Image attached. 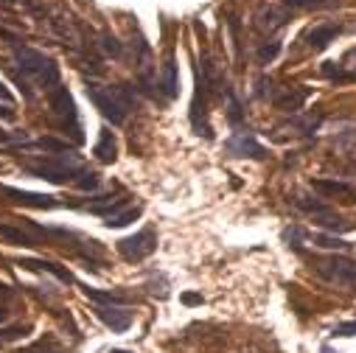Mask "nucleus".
I'll return each mask as SVG.
<instances>
[{"label": "nucleus", "instance_id": "4be33fe9", "mask_svg": "<svg viewBox=\"0 0 356 353\" xmlns=\"http://www.w3.org/2000/svg\"><path fill=\"white\" fill-rule=\"evenodd\" d=\"M17 353H62V347H59V342L54 336H40L34 345H29V347H23Z\"/></svg>", "mask_w": 356, "mask_h": 353}, {"label": "nucleus", "instance_id": "5701e85b", "mask_svg": "<svg viewBox=\"0 0 356 353\" xmlns=\"http://www.w3.org/2000/svg\"><path fill=\"white\" fill-rule=\"evenodd\" d=\"M99 48H102L107 56H115V59H121V56H124V45H121V42H118V37H113L110 31H104V34H102Z\"/></svg>", "mask_w": 356, "mask_h": 353}, {"label": "nucleus", "instance_id": "423d86ee", "mask_svg": "<svg viewBox=\"0 0 356 353\" xmlns=\"http://www.w3.org/2000/svg\"><path fill=\"white\" fill-rule=\"evenodd\" d=\"M314 270L328 284L356 292V261H350L348 255L334 252V255H325V258H314Z\"/></svg>", "mask_w": 356, "mask_h": 353}, {"label": "nucleus", "instance_id": "9d476101", "mask_svg": "<svg viewBox=\"0 0 356 353\" xmlns=\"http://www.w3.org/2000/svg\"><path fill=\"white\" fill-rule=\"evenodd\" d=\"M93 311H96V317H99L107 328H113L115 334H124V331H129V325H132V311H127L124 306H96Z\"/></svg>", "mask_w": 356, "mask_h": 353}, {"label": "nucleus", "instance_id": "c9c22d12", "mask_svg": "<svg viewBox=\"0 0 356 353\" xmlns=\"http://www.w3.org/2000/svg\"><path fill=\"white\" fill-rule=\"evenodd\" d=\"M320 353H334V350H331L328 345H323V347H320Z\"/></svg>", "mask_w": 356, "mask_h": 353}, {"label": "nucleus", "instance_id": "bb28decb", "mask_svg": "<svg viewBox=\"0 0 356 353\" xmlns=\"http://www.w3.org/2000/svg\"><path fill=\"white\" fill-rule=\"evenodd\" d=\"M99 183H102V180H99V174L90 171V168H84V171L79 174V180H76V188H79V191H96Z\"/></svg>", "mask_w": 356, "mask_h": 353}, {"label": "nucleus", "instance_id": "1a4fd4ad", "mask_svg": "<svg viewBox=\"0 0 356 353\" xmlns=\"http://www.w3.org/2000/svg\"><path fill=\"white\" fill-rule=\"evenodd\" d=\"M225 151L230 157H252V160H264L266 157V149L247 132H236L233 138L225 140Z\"/></svg>", "mask_w": 356, "mask_h": 353}, {"label": "nucleus", "instance_id": "20e7f679", "mask_svg": "<svg viewBox=\"0 0 356 353\" xmlns=\"http://www.w3.org/2000/svg\"><path fill=\"white\" fill-rule=\"evenodd\" d=\"M202 67H197V93H194V104H191V124L197 135L211 138V126H208V104H211V90L213 84H219L216 67L211 62V56H202L200 62Z\"/></svg>", "mask_w": 356, "mask_h": 353}, {"label": "nucleus", "instance_id": "aec40b11", "mask_svg": "<svg viewBox=\"0 0 356 353\" xmlns=\"http://www.w3.org/2000/svg\"><path fill=\"white\" fill-rule=\"evenodd\" d=\"M286 23V17L281 15V12H275V9H264V12H258V17H255V26L261 28V31H275V28H281Z\"/></svg>", "mask_w": 356, "mask_h": 353}, {"label": "nucleus", "instance_id": "c756f323", "mask_svg": "<svg viewBox=\"0 0 356 353\" xmlns=\"http://www.w3.org/2000/svg\"><path fill=\"white\" fill-rule=\"evenodd\" d=\"M227 118H230V124H238L241 121V107H238V101L230 96V107H227Z\"/></svg>", "mask_w": 356, "mask_h": 353}, {"label": "nucleus", "instance_id": "2eb2a0df", "mask_svg": "<svg viewBox=\"0 0 356 353\" xmlns=\"http://www.w3.org/2000/svg\"><path fill=\"white\" fill-rule=\"evenodd\" d=\"M312 188L320 191V194H325V197H350L353 194V186H348L342 180H328V176H314Z\"/></svg>", "mask_w": 356, "mask_h": 353}, {"label": "nucleus", "instance_id": "a211bd4d", "mask_svg": "<svg viewBox=\"0 0 356 353\" xmlns=\"http://www.w3.org/2000/svg\"><path fill=\"white\" fill-rule=\"evenodd\" d=\"M26 149H40V151H51V154H62V151H73V146H70V140H59V138H51V135H45V138H40V140H29V143H26Z\"/></svg>", "mask_w": 356, "mask_h": 353}, {"label": "nucleus", "instance_id": "dca6fc26", "mask_svg": "<svg viewBox=\"0 0 356 353\" xmlns=\"http://www.w3.org/2000/svg\"><path fill=\"white\" fill-rule=\"evenodd\" d=\"M312 96V90L309 87H300V90H286L284 96H275L273 101H275V107L278 110H286V113H298L303 104H306V99Z\"/></svg>", "mask_w": 356, "mask_h": 353}, {"label": "nucleus", "instance_id": "6ab92c4d", "mask_svg": "<svg viewBox=\"0 0 356 353\" xmlns=\"http://www.w3.org/2000/svg\"><path fill=\"white\" fill-rule=\"evenodd\" d=\"M84 295L90 297L93 303H99V306H124L127 303V295L104 292V289H90V286H84Z\"/></svg>", "mask_w": 356, "mask_h": 353}, {"label": "nucleus", "instance_id": "6e6552de", "mask_svg": "<svg viewBox=\"0 0 356 353\" xmlns=\"http://www.w3.org/2000/svg\"><path fill=\"white\" fill-rule=\"evenodd\" d=\"M0 194L9 197L12 202L23 205V208H40V211H51L59 208L62 202H56V197L48 194H34V191H23V188H12V186H0Z\"/></svg>", "mask_w": 356, "mask_h": 353}, {"label": "nucleus", "instance_id": "c85d7f7f", "mask_svg": "<svg viewBox=\"0 0 356 353\" xmlns=\"http://www.w3.org/2000/svg\"><path fill=\"white\" fill-rule=\"evenodd\" d=\"M334 336H356V320H350V322H339V325L334 328Z\"/></svg>", "mask_w": 356, "mask_h": 353}, {"label": "nucleus", "instance_id": "7ed1b4c3", "mask_svg": "<svg viewBox=\"0 0 356 353\" xmlns=\"http://www.w3.org/2000/svg\"><path fill=\"white\" fill-rule=\"evenodd\" d=\"M12 51H15L17 67H20L34 84L48 87V90H54V87L59 84V65H56L48 54H42V51H37V48H29V45H15Z\"/></svg>", "mask_w": 356, "mask_h": 353}, {"label": "nucleus", "instance_id": "412c9836", "mask_svg": "<svg viewBox=\"0 0 356 353\" xmlns=\"http://www.w3.org/2000/svg\"><path fill=\"white\" fill-rule=\"evenodd\" d=\"M143 213V208L140 205H135V208H127V211H118V213H113V216H107V227L113 230V227H127V224H132L138 216Z\"/></svg>", "mask_w": 356, "mask_h": 353}, {"label": "nucleus", "instance_id": "7c9ffc66", "mask_svg": "<svg viewBox=\"0 0 356 353\" xmlns=\"http://www.w3.org/2000/svg\"><path fill=\"white\" fill-rule=\"evenodd\" d=\"M0 118H3V121H15V118H17L15 107H9V104H3V101H0Z\"/></svg>", "mask_w": 356, "mask_h": 353}, {"label": "nucleus", "instance_id": "f8f14e48", "mask_svg": "<svg viewBox=\"0 0 356 353\" xmlns=\"http://www.w3.org/2000/svg\"><path fill=\"white\" fill-rule=\"evenodd\" d=\"M339 26H331V23H323V26H314L309 34H306V45L312 51H325L337 37H339Z\"/></svg>", "mask_w": 356, "mask_h": 353}, {"label": "nucleus", "instance_id": "0eeeda50", "mask_svg": "<svg viewBox=\"0 0 356 353\" xmlns=\"http://www.w3.org/2000/svg\"><path fill=\"white\" fill-rule=\"evenodd\" d=\"M154 249H157V233H154V227H143L140 233H135V236L118 241V252H121V258L129 261V263L146 261Z\"/></svg>", "mask_w": 356, "mask_h": 353}, {"label": "nucleus", "instance_id": "ddd939ff", "mask_svg": "<svg viewBox=\"0 0 356 353\" xmlns=\"http://www.w3.org/2000/svg\"><path fill=\"white\" fill-rule=\"evenodd\" d=\"M17 263H20V267H26V270L51 272V275H54V278H59L62 284H73V275H70V270L59 267V263H54V261H42V258H20Z\"/></svg>", "mask_w": 356, "mask_h": 353}, {"label": "nucleus", "instance_id": "cd10ccee", "mask_svg": "<svg viewBox=\"0 0 356 353\" xmlns=\"http://www.w3.org/2000/svg\"><path fill=\"white\" fill-rule=\"evenodd\" d=\"M286 9H323V6H331L334 0H281Z\"/></svg>", "mask_w": 356, "mask_h": 353}, {"label": "nucleus", "instance_id": "f704fd0d", "mask_svg": "<svg viewBox=\"0 0 356 353\" xmlns=\"http://www.w3.org/2000/svg\"><path fill=\"white\" fill-rule=\"evenodd\" d=\"M6 317H9V311H6L3 306H0V325H3V322H6Z\"/></svg>", "mask_w": 356, "mask_h": 353}, {"label": "nucleus", "instance_id": "39448f33", "mask_svg": "<svg viewBox=\"0 0 356 353\" xmlns=\"http://www.w3.org/2000/svg\"><path fill=\"white\" fill-rule=\"evenodd\" d=\"M48 107H51V118L59 124V129L65 135H70V143H84L79 113H76V101L67 93V87H62V84L54 87L51 96H48Z\"/></svg>", "mask_w": 356, "mask_h": 353}, {"label": "nucleus", "instance_id": "473e14b6", "mask_svg": "<svg viewBox=\"0 0 356 353\" xmlns=\"http://www.w3.org/2000/svg\"><path fill=\"white\" fill-rule=\"evenodd\" d=\"M183 303H186V306H202V295L188 292V295H183Z\"/></svg>", "mask_w": 356, "mask_h": 353}, {"label": "nucleus", "instance_id": "393cba45", "mask_svg": "<svg viewBox=\"0 0 356 353\" xmlns=\"http://www.w3.org/2000/svg\"><path fill=\"white\" fill-rule=\"evenodd\" d=\"M312 241H314L317 247H323V249H348V247H350V244H348V241H342L339 236H325V233L312 236Z\"/></svg>", "mask_w": 356, "mask_h": 353}, {"label": "nucleus", "instance_id": "f257e3e1", "mask_svg": "<svg viewBox=\"0 0 356 353\" xmlns=\"http://www.w3.org/2000/svg\"><path fill=\"white\" fill-rule=\"evenodd\" d=\"M87 99L93 101V107L113 121L115 126H121L127 121V115L132 113V107L138 104V96L129 84H115V87H104L99 81H87Z\"/></svg>", "mask_w": 356, "mask_h": 353}, {"label": "nucleus", "instance_id": "f3484780", "mask_svg": "<svg viewBox=\"0 0 356 353\" xmlns=\"http://www.w3.org/2000/svg\"><path fill=\"white\" fill-rule=\"evenodd\" d=\"M0 238H6V241H12V244H17V247H40L37 236L26 233L23 227H15V224H3V222H0Z\"/></svg>", "mask_w": 356, "mask_h": 353}, {"label": "nucleus", "instance_id": "2f4dec72", "mask_svg": "<svg viewBox=\"0 0 356 353\" xmlns=\"http://www.w3.org/2000/svg\"><path fill=\"white\" fill-rule=\"evenodd\" d=\"M0 101L9 104V107H15V96L6 90V84H3V81H0Z\"/></svg>", "mask_w": 356, "mask_h": 353}, {"label": "nucleus", "instance_id": "72a5a7b5", "mask_svg": "<svg viewBox=\"0 0 356 353\" xmlns=\"http://www.w3.org/2000/svg\"><path fill=\"white\" fill-rule=\"evenodd\" d=\"M0 295H3V297H12V295H15V292H12V289H9V286H6V284H0Z\"/></svg>", "mask_w": 356, "mask_h": 353}, {"label": "nucleus", "instance_id": "4468645a", "mask_svg": "<svg viewBox=\"0 0 356 353\" xmlns=\"http://www.w3.org/2000/svg\"><path fill=\"white\" fill-rule=\"evenodd\" d=\"M93 154H96L99 163H115V157H118V140H115V135L110 129H102L99 143L93 146Z\"/></svg>", "mask_w": 356, "mask_h": 353}, {"label": "nucleus", "instance_id": "a878e982", "mask_svg": "<svg viewBox=\"0 0 356 353\" xmlns=\"http://www.w3.org/2000/svg\"><path fill=\"white\" fill-rule=\"evenodd\" d=\"M29 331H31V325H6V328H0V345L17 342V339H23Z\"/></svg>", "mask_w": 356, "mask_h": 353}, {"label": "nucleus", "instance_id": "e433bc0d", "mask_svg": "<svg viewBox=\"0 0 356 353\" xmlns=\"http://www.w3.org/2000/svg\"><path fill=\"white\" fill-rule=\"evenodd\" d=\"M0 3H3V6H12V3H15V0H0Z\"/></svg>", "mask_w": 356, "mask_h": 353}, {"label": "nucleus", "instance_id": "b1692460", "mask_svg": "<svg viewBox=\"0 0 356 353\" xmlns=\"http://www.w3.org/2000/svg\"><path fill=\"white\" fill-rule=\"evenodd\" d=\"M278 54H281V40H266V42L258 48V62H261V65H270Z\"/></svg>", "mask_w": 356, "mask_h": 353}, {"label": "nucleus", "instance_id": "4c0bfd02", "mask_svg": "<svg viewBox=\"0 0 356 353\" xmlns=\"http://www.w3.org/2000/svg\"><path fill=\"white\" fill-rule=\"evenodd\" d=\"M110 353H129V350H121V347H115V350H110Z\"/></svg>", "mask_w": 356, "mask_h": 353}, {"label": "nucleus", "instance_id": "9b49d317", "mask_svg": "<svg viewBox=\"0 0 356 353\" xmlns=\"http://www.w3.org/2000/svg\"><path fill=\"white\" fill-rule=\"evenodd\" d=\"M160 76H163V79H160L163 96H165L168 101H174L177 96H180V79H177V62H174L171 54L163 59V73H160Z\"/></svg>", "mask_w": 356, "mask_h": 353}, {"label": "nucleus", "instance_id": "f03ea898", "mask_svg": "<svg viewBox=\"0 0 356 353\" xmlns=\"http://www.w3.org/2000/svg\"><path fill=\"white\" fill-rule=\"evenodd\" d=\"M23 168L40 180H48L54 186L62 183H76L79 174L87 168L84 160L76 151H62V154H40V157H26Z\"/></svg>", "mask_w": 356, "mask_h": 353}]
</instances>
